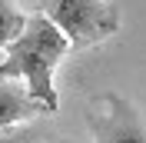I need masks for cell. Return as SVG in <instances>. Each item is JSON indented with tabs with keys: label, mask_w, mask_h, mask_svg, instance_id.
<instances>
[{
	"label": "cell",
	"mask_w": 146,
	"mask_h": 143,
	"mask_svg": "<svg viewBox=\"0 0 146 143\" xmlns=\"http://www.w3.org/2000/svg\"><path fill=\"white\" fill-rule=\"evenodd\" d=\"M40 133L33 126H10V130H0V143H36Z\"/></svg>",
	"instance_id": "cell-6"
},
{
	"label": "cell",
	"mask_w": 146,
	"mask_h": 143,
	"mask_svg": "<svg viewBox=\"0 0 146 143\" xmlns=\"http://www.w3.org/2000/svg\"><path fill=\"white\" fill-rule=\"evenodd\" d=\"M40 13L66 33L70 47H96L119 30V10L106 0H43Z\"/></svg>",
	"instance_id": "cell-2"
},
{
	"label": "cell",
	"mask_w": 146,
	"mask_h": 143,
	"mask_svg": "<svg viewBox=\"0 0 146 143\" xmlns=\"http://www.w3.org/2000/svg\"><path fill=\"white\" fill-rule=\"evenodd\" d=\"M27 20L30 17H23L17 10V0H0V50H7V47L23 33Z\"/></svg>",
	"instance_id": "cell-5"
},
{
	"label": "cell",
	"mask_w": 146,
	"mask_h": 143,
	"mask_svg": "<svg viewBox=\"0 0 146 143\" xmlns=\"http://www.w3.org/2000/svg\"><path fill=\"white\" fill-rule=\"evenodd\" d=\"M70 50V40L53 20H46L40 10L27 20L23 33L3 50L0 60V80H20L27 93L46 110L56 113L60 97L53 90V70Z\"/></svg>",
	"instance_id": "cell-1"
},
{
	"label": "cell",
	"mask_w": 146,
	"mask_h": 143,
	"mask_svg": "<svg viewBox=\"0 0 146 143\" xmlns=\"http://www.w3.org/2000/svg\"><path fill=\"white\" fill-rule=\"evenodd\" d=\"M93 143H146V120L129 100L103 93L86 110Z\"/></svg>",
	"instance_id": "cell-3"
},
{
	"label": "cell",
	"mask_w": 146,
	"mask_h": 143,
	"mask_svg": "<svg viewBox=\"0 0 146 143\" xmlns=\"http://www.w3.org/2000/svg\"><path fill=\"white\" fill-rule=\"evenodd\" d=\"M40 113H46V110L27 93V87L20 80H0V130H10Z\"/></svg>",
	"instance_id": "cell-4"
}]
</instances>
